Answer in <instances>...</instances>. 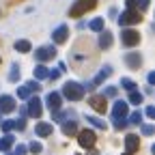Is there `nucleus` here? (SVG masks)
<instances>
[{
  "label": "nucleus",
  "mask_w": 155,
  "mask_h": 155,
  "mask_svg": "<svg viewBox=\"0 0 155 155\" xmlns=\"http://www.w3.org/2000/svg\"><path fill=\"white\" fill-rule=\"evenodd\" d=\"M63 95L67 97L69 101H80L82 97H84V86L78 84V82H67L63 86Z\"/></svg>",
  "instance_id": "1"
},
{
  "label": "nucleus",
  "mask_w": 155,
  "mask_h": 155,
  "mask_svg": "<svg viewBox=\"0 0 155 155\" xmlns=\"http://www.w3.org/2000/svg\"><path fill=\"white\" fill-rule=\"evenodd\" d=\"M147 116H149V119H155V108H153V106L147 108Z\"/></svg>",
  "instance_id": "39"
},
{
  "label": "nucleus",
  "mask_w": 155,
  "mask_h": 155,
  "mask_svg": "<svg viewBox=\"0 0 155 155\" xmlns=\"http://www.w3.org/2000/svg\"><path fill=\"white\" fill-rule=\"evenodd\" d=\"M26 127V121L24 119H17V121H13V129H19V131H22Z\"/></svg>",
  "instance_id": "33"
},
{
  "label": "nucleus",
  "mask_w": 155,
  "mask_h": 155,
  "mask_svg": "<svg viewBox=\"0 0 155 155\" xmlns=\"http://www.w3.org/2000/svg\"><path fill=\"white\" fill-rule=\"evenodd\" d=\"M138 147H140V138H138V136H134V134H127L125 136V151L134 153V151H138Z\"/></svg>",
  "instance_id": "15"
},
{
  "label": "nucleus",
  "mask_w": 155,
  "mask_h": 155,
  "mask_svg": "<svg viewBox=\"0 0 155 155\" xmlns=\"http://www.w3.org/2000/svg\"><path fill=\"white\" fill-rule=\"evenodd\" d=\"M125 63H127L129 69H138L142 65V56L138 52H129V54H125Z\"/></svg>",
  "instance_id": "14"
},
{
  "label": "nucleus",
  "mask_w": 155,
  "mask_h": 155,
  "mask_svg": "<svg viewBox=\"0 0 155 155\" xmlns=\"http://www.w3.org/2000/svg\"><path fill=\"white\" fill-rule=\"evenodd\" d=\"M127 116V101L119 99L114 101V108H112V121H123Z\"/></svg>",
  "instance_id": "8"
},
{
  "label": "nucleus",
  "mask_w": 155,
  "mask_h": 155,
  "mask_svg": "<svg viewBox=\"0 0 155 155\" xmlns=\"http://www.w3.org/2000/svg\"><path fill=\"white\" fill-rule=\"evenodd\" d=\"M123 155H131V153H127V151H125V153H123Z\"/></svg>",
  "instance_id": "44"
},
{
  "label": "nucleus",
  "mask_w": 155,
  "mask_h": 155,
  "mask_svg": "<svg viewBox=\"0 0 155 155\" xmlns=\"http://www.w3.org/2000/svg\"><path fill=\"white\" fill-rule=\"evenodd\" d=\"M86 121H88L91 125H95V127H99V129H106V123H104L101 119H97V116H86Z\"/></svg>",
  "instance_id": "28"
},
{
  "label": "nucleus",
  "mask_w": 155,
  "mask_h": 155,
  "mask_svg": "<svg viewBox=\"0 0 155 155\" xmlns=\"http://www.w3.org/2000/svg\"><path fill=\"white\" fill-rule=\"evenodd\" d=\"M19 75H22L19 67H17V65H13V67H11V71H9V80H11V82H17V80H19Z\"/></svg>",
  "instance_id": "25"
},
{
  "label": "nucleus",
  "mask_w": 155,
  "mask_h": 155,
  "mask_svg": "<svg viewBox=\"0 0 155 155\" xmlns=\"http://www.w3.org/2000/svg\"><path fill=\"white\" fill-rule=\"evenodd\" d=\"M13 142H15V138H13V136L7 131V134L2 136V138H0V151H9V149L13 147Z\"/></svg>",
  "instance_id": "19"
},
{
  "label": "nucleus",
  "mask_w": 155,
  "mask_h": 155,
  "mask_svg": "<svg viewBox=\"0 0 155 155\" xmlns=\"http://www.w3.org/2000/svg\"><path fill=\"white\" fill-rule=\"evenodd\" d=\"M56 56V48L54 45H41L37 52H35V58L39 63H45V61H52V58Z\"/></svg>",
  "instance_id": "4"
},
{
  "label": "nucleus",
  "mask_w": 155,
  "mask_h": 155,
  "mask_svg": "<svg viewBox=\"0 0 155 155\" xmlns=\"http://www.w3.org/2000/svg\"><path fill=\"white\" fill-rule=\"evenodd\" d=\"M13 129V121H5L2 123V131H11Z\"/></svg>",
  "instance_id": "37"
},
{
  "label": "nucleus",
  "mask_w": 155,
  "mask_h": 155,
  "mask_svg": "<svg viewBox=\"0 0 155 155\" xmlns=\"http://www.w3.org/2000/svg\"><path fill=\"white\" fill-rule=\"evenodd\" d=\"M138 41H140V35L136 32V30L127 28V30H123V32H121V43H123V45L134 48V45H138Z\"/></svg>",
  "instance_id": "5"
},
{
  "label": "nucleus",
  "mask_w": 155,
  "mask_h": 155,
  "mask_svg": "<svg viewBox=\"0 0 155 155\" xmlns=\"http://www.w3.org/2000/svg\"><path fill=\"white\" fill-rule=\"evenodd\" d=\"M26 149H28L30 153H41V151H43V147H41V142H35V140H32V142H30V144H28Z\"/></svg>",
  "instance_id": "30"
},
{
  "label": "nucleus",
  "mask_w": 155,
  "mask_h": 155,
  "mask_svg": "<svg viewBox=\"0 0 155 155\" xmlns=\"http://www.w3.org/2000/svg\"><path fill=\"white\" fill-rule=\"evenodd\" d=\"M30 93H32V91H30L26 84L17 88V97H19V99H28V97H30Z\"/></svg>",
  "instance_id": "27"
},
{
  "label": "nucleus",
  "mask_w": 155,
  "mask_h": 155,
  "mask_svg": "<svg viewBox=\"0 0 155 155\" xmlns=\"http://www.w3.org/2000/svg\"><path fill=\"white\" fill-rule=\"evenodd\" d=\"M116 93H119V88H116V86H108V88L104 91V97H116Z\"/></svg>",
  "instance_id": "31"
},
{
  "label": "nucleus",
  "mask_w": 155,
  "mask_h": 155,
  "mask_svg": "<svg viewBox=\"0 0 155 155\" xmlns=\"http://www.w3.org/2000/svg\"><path fill=\"white\" fill-rule=\"evenodd\" d=\"M147 80H149V84H155V73H149Z\"/></svg>",
  "instance_id": "42"
},
{
  "label": "nucleus",
  "mask_w": 155,
  "mask_h": 155,
  "mask_svg": "<svg viewBox=\"0 0 155 155\" xmlns=\"http://www.w3.org/2000/svg\"><path fill=\"white\" fill-rule=\"evenodd\" d=\"M0 61H2V58H0Z\"/></svg>",
  "instance_id": "45"
},
{
  "label": "nucleus",
  "mask_w": 155,
  "mask_h": 155,
  "mask_svg": "<svg viewBox=\"0 0 155 155\" xmlns=\"http://www.w3.org/2000/svg\"><path fill=\"white\" fill-rule=\"evenodd\" d=\"M140 13L138 11H134V9H127L125 13H121L119 17V26H131V24H138L140 22Z\"/></svg>",
  "instance_id": "3"
},
{
  "label": "nucleus",
  "mask_w": 155,
  "mask_h": 155,
  "mask_svg": "<svg viewBox=\"0 0 155 155\" xmlns=\"http://www.w3.org/2000/svg\"><path fill=\"white\" fill-rule=\"evenodd\" d=\"M58 75H61V71H58V69H54V71H48V78H50V80H58Z\"/></svg>",
  "instance_id": "36"
},
{
  "label": "nucleus",
  "mask_w": 155,
  "mask_h": 155,
  "mask_svg": "<svg viewBox=\"0 0 155 155\" xmlns=\"http://www.w3.org/2000/svg\"><path fill=\"white\" fill-rule=\"evenodd\" d=\"M88 155H99V153H97V151H88Z\"/></svg>",
  "instance_id": "43"
},
{
  "label": "nucleus",
  "mask_w": 155,
  "mask_h": 155,
  "mask_svg": "<svg viewBox=\"0 0 155 155\" xmlns=\"http://www.w3.org/2000/svg\"><path fill=\"white\" fill-rule=\"evenodd\" d=\"M69 119H75V112L73 110H65V112H52V121H58V123H65Z\"/></svg>",
  "instance_id": "16"
},
{
  "label": "nucleus",
  "mask_w": 155,
  "mask_h": 155,
  "mask_svg": "<svg viewBox=\"0 0 155 155\" xmlns=\"http://www.w3.org/2000/svg\"><path fill=\"white\" fill-rule=\"evenodd\" d=\"M26 151H28V149H26L24 144H17V147H15V155H26Z\"/></svg>",
  "instance_id": "35"
},
{
  "label": "nucleus",
  "mask_w": 155,
  "mask_h": 155,
  "mask_svg": "<svg viewBox=\"0 0 155 155\" xmlns=\"http://www.w3.org/2000/svg\"><path fill=\"white\" fill-rule=\"evenodd\" d=\"M26 86H28L30 91H39V88H41V84H39V80H32V82H26Z\"/></svg>",
  "instance_id": "34"
},
{
  "label": "nucleus",
  "mask_w": 155,
  "mask_h": 155,
  "mask_svg": "<svg viewBox=\"0 0 155 155\" xmlns=\"http://www.w3.org/2000/svg\"><path fill=\"white\" fill-rule=\"evenodd\" d=\"M140 131H142L144 136H153V131H155V127H153V125H142V127H140Z\"/></svg>",
  "instance_id": "32"
},
{
  "label": "nucleus",
  "mask_w": 155,
  "mask_h": 155,
  "mask_svg": "<svg viewBox=\"0 0 155 155\" xmlns=\"http://www.w3.org/2000/svg\"><path fill=\"white\" fill-rule=\"evenodd\" d=\"M67 35H69V26L67 24H61V26L52 32V39H54V43H65L67 41Z\"/></svg>",
  "instance_id": "13"
},
{
  "label": "nucleus",
  "mask_w": 155,
  "mask_h": 155,
  "mask_svg": "<svg viewBox=\"0 0 155 155\" xmlns=\"http://www.w3.org/2000/svg\"><path fill=\"white\" fill-rule=\"evenodd\" d=\"M149 2H151V0H140V11H147L149 9Z\"/></svg>",
  "instance_id": "40"
},
{
  "label": "nucleus",
  "mask_w": 155,
  "mask_h": 155,
  "mask_svg": "<svg viewBox=\"0 0 155 155\" xmlns=\"http://www.w3.org/2000/svg\"><path fill=\"white\" fill-rule=\"evenodd\" d=\"M129 101H131V104H136V106H140V104H142V93H138L136 88H134V91H129Z\"/></svg>",
  "instance_id": "23"
},
{
  "label": "nucleus",
  "mask_w": 155,
  "mask_h": 155,
  "mask_svg": "<svg viewBox=\"0 0 155 155\" xmlns=\"http://www.w3.org/2000/svg\"><path fill=\"white\" fill-rule=\"evenodd\" d=\"M15 110V99L11 95H0V114H9Z\"/></svg>",
  "instance_id": "11"
},
{
  "label": "nucleus",
  "mask_w": 155,
  "mask_h": 155,
  "mask_svg": "<svg viewBox=\"0 0 155 155\" xmlns=\"http://www.w3.org/2000/svg\"><path fill=\"white\" fill-rule=\"evenodd\" d=\"M35 131H37L39 138H48V136H52V125L50 123H39L35 127Z\"/></svg>",
  "instance_id": "17"
},
{
  "label": "nucleus",
  "mask_w": 155,
  "mask_h": 155,
  "mask_svg": "<svg viewBox=\"0 0 155 155\" xmlns=\"http://www.w3.org/2000/svg\"><path fill=\"white\" fill-rule=\"evenodd\" d=\"M88 26H91V30H95V32L104 30V17H95V19H93V22H91Z\"/></svg>",
  "instance_id": "24"
},
{
  "label": "nucleus",
  "mask_w": 155,
  "mask_h": 155,
  "mask_svg": "<svg viewBox=\"0 0 155 155\" xmlns=\"http://www.w3.org/2000/svg\"><path fill=\"white\" fill-rule=\"evenodd\" d=\"M112 45V35L108 30H99V48H110Z\"/></svg>",
  "instance_id": "18"
},
{
  "label": "nucleus",
  "mask_w": 155,
  "mask_h": 155,
  "mask_svg": "<svg viewBox=\"0 0 155 155\" xmlns=\"http://www.w3.org/2000/svg\"><path fill=\"white\" fill-rule=\"evenodd\" d=\"M15 52H30V41H26V39H19V41H15Z\"/></svg>",
  "instance_id": "21"
},
{
  "label": "nucleus",
  "mask_w": 155,
  "mask_h": 155,
  "mask_svg": "<svg viewBox=\"0 0 155 155\" xmlns=\"http://www.w3.org/2000/svg\"><path fill=\"white\" fill-rule=\"evenodd\" d=\"M78 131V125H75V121H71V123H63V134L65 136H71V134H75Z\"/></svg>",
  "instance_id": "22"
},
{
  "label": "nucleus",
  "mask_w": 155,
  "mask_h": 155,
  "mask_svg": "<svg viewBox=\"0 0 155 155\" xmlns=\"http://www.w3.org/2000/svg\"><path fill=\"white\" fill-rule=\"evenodd\" d=\"M110 73H112V67H108V65H106V67H104L99 73H97V78H95V80H93V82H88V84L84 86V91H93L95 86H99L104 80H108V78H110Z\"/></svg>",
  "instance_id": "7"
},
{
  "label": "nucleus",
  "mask_w": 155,
  "mask_h": 155,
  "mask_svg": "<svg viewBox=\"0 0 155 155\" xmlns=\"http://www.w3.org/2000/svg\"><path fill=\"white\" fill-rule=\"evenodd\" d=\"M26 112L30 116H35V119H39L41 116V99H37V97H28V108Z\"/></svg>",
  "instance_id": "12"
},
{
  "label": "nucleus",
  "mask_w": 155,
  "mask_h": 155,
  "mask_svg": "<svg viewBox=\"0 0 155 155\" xmlns=\"http://www.w3.org/2000/svg\"><path fill=\"white\" fill-rule=\"evenodd\" d=\"M45 106L50 108V112H56V110H61V93H48L45 95Z\"/></svg>",
  "instance_id": "9"
},
{
  "label": "nucleus",
  "mask_w": 155,
  "mask_h": 155,
  "mask_svg": "<svg viewBox=\"0 0 155 155\" xmlns=\"http://www.w3.org/2000/svg\"><path fill=\"white\" fill-rule=\"evenodd\" d=\"M78 142H80V147H84V149H91V147L97 142V136H95V131L84 129V131L78 134Z\"/></svg>",
  "instance_id": "6"
},
{
  "label": "nucleus",
  "mask_w": 155,
  "mask_h": 155,
  "mask_svg": "<svg viewBox=\"0 0 155 155\" xmlns=\"http://www.w3.org/2000/svg\"><path fill=\"white\" fill-rule=\"evenodd\" d=\"M125 5H127V9H134L136 5H138V0H125Z\"/></svg>",
  "instance_id": "41"
},
{
  "label": "nucleus",
  "mask_w": 155,
  "mask_h": 155,
  "mask_svg": "<svg viewBox=\"0 0 155 155\" xmlns=\"http://www.w3.org/2000/svg\"><path fill=\"white\" fill-rule=\"evenodd\" d=\"M121 86L127 88V91H134V88H136V82L129 80V78H121Z\"/></svg>",
  "instance_id": "29"
},
{
  "label": "nucleus",
  "mask_w": 155,
  "mask_h": 155,
  "mask_svg": "<svg viewBox=\"0 0 155 155\" xmlns=\"http://www.w3.org/2000/svg\"><path fill=\"white\" fill-rule=\"evenodd\" d=\"M95 5H97V0H75L73 7L69 9V15H71V17H80V15H84L86 11L95 9Z\"/></svg>",
  "instance_id": "2"
},
{
  "label": "nucleus",
  "mask_w": 155,
  "mask_h": 155,
  "mask_svg": "<svg viewBox=\"0 0 155 155\" xmlns=\"http://www.w3.org/2000/svg\"><path fill=\"white\" fill-rule=\"evenodd\" d=\"M125 125H127V123H125V119H123V121H114V129H123Z\"/></svg>",
  "instance_id": "38"
},
{
  "label": "nucleus",
  "mask_w": 155,
  "mask_h": 155,
  "mask_svg": "<svg viewBox=\"0 0 155 155\" xmlns=\"http://www.w3.org/2000/svg\"><path fill=\"white\" fill-rule=\"evenodd\" d=\"M129 123H134V125H140V123H142V112H140V110L131 112V114H129Z\"/></svg>",
  "instance_id": "26"
},
{
  "label": "nucleus",
  "mask_w": 155,
  "mask_h": 155,
  "mask_svg": "<svg viewBox=\"0 0 155 155\" xmlns=\"http://www.w3.org/2000/svg\"><path fill=\"white\" fill-rule=\"evenodd\" d=\"M88 104H91V108H93V110H97L99 114H104V112H106V108H108L106 97H104V95H93L91 99H88Z\"/></svg>",
  "instance_id": "10"
},
{
  "label": "nucleus",
  "mask_w": 155,
  "mask_h": 155,
  "mask_svg": "<svg viewBox=\"0 0 155 155\" xmlns=\"http://www.w3.org/2000/svg\"><path fill=\"white\" fill-rule=\"evenodd\" d=\"M32 71H35V78H37V80H45V78H48V67H45L43 63H39Z\"/></svg>",
  "instance_id": "20"
}]
</instances>
